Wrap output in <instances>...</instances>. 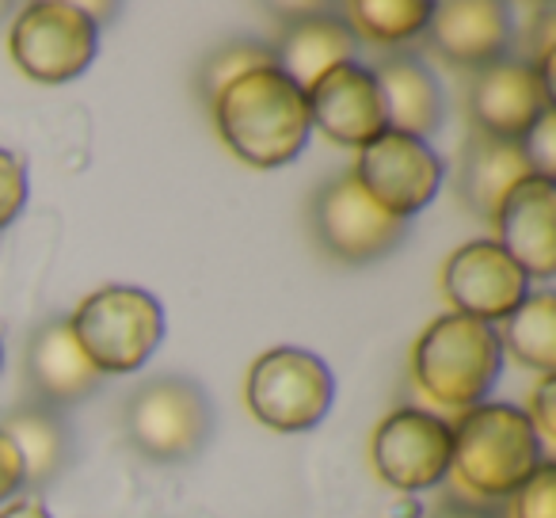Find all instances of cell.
I'll list each match as a JSON object with an SVG mask.
<instances>
[{"mask_svg":"<svg viewBox=\"0 0 556 518\" xmlns=\"http://www.w3.org/2000/svg\"><path fill=\"white\" fill-rule=\"evenodd\" d=\"M0 366H4V343H0Z\"/></svg>","mask_w":556,"mask_h":518,"instance_id":"obj_32","label":"cell"},{"mask_svg":"<svg viewBox=\"0 0 556 518\" xmlns=\"http://www.w3.org/2000/svg\"><path fill=\"white\" fill-rule=\"evenodd\" d=\"M503 370V343L492 325H480L472 317L431 320L419 332L412 348V378L416 386L442 408H477L488 389L500 381Z\"/></svg>","mask_w":556,"mask_h":518,"instance_id":"obj_3","label":"cell"},{"mask_svg":"<svg viewBox=\"0 0 556 518\" xmlns=\"http://www.w3.org/2000/svg\"><path fill=\"white\" fill-rule=\"evenodd\" d=\"M510 35L515 20L500 0H442L431 4L427 20V42L462 70H484L500 62L510 47Z\"/></svg>","mask_w":556,"mask_h":518,"instance_id":"obj_14","label":"cell"},{"mask_svg":"<svg viewBox=\"0 0 556 518\" xmlns=\"http://www.w3.org/2000/svg\"><path fill=\"white\" fill-rule=\"evenodd\" d=\"M386 103V126L408 138H431L442 123V92L431 70L412 54H389L370 70Z\"/></svg>","mask_w":556,"mask_h":518,"instance_id":"obj_18","label":"cell"},{"mask_svg":"<svg viewBox=\"0 0 556 518\" xmlns=\"http://www.w3.org/2000/svg\"><path fill=\"white\" fill-rule=\"evenodd\" d=\"M70 332L96 370L134 374L164 340V309L141 287H100L77 305Z\"/></svg>","mask_w":556,"mask_h":518,"instance_id":"obj_4","label":"cell"},{"mask_svg":"<svg viewBox=\"0 0 556 518\" xmlns=\"http://www.w3.org/2000/svg\"><path fill=\"white\" fill-rule=\"evenodd\" d=\"M442 172H446L442 156L427 141L386 130L370 146L358 149V164L351 176L386 214L408 222L434 199Z\"/></svg>","mask_w":556,"mask_h":518,"instance_id":"obj_9","label":"cell"},{"mask_svg":"<svg viewBox=\"0 0 556 518\" xmlns=\"http://www.w3.org/2000/svg\"><path fill=\"white\" fill-rule=\"evenodd\" d=\"M556 184L530 176L503 199L495 210V244L526 271V279H553L556 275Z\"/></svg>","mask_w":556,"mask_h":518,"instance_id":"obj_15","label":"cell"},{"mask_svg":"<svg viewBox=\"0 0 556 518\" xmlns=\"http://www.w3.org/2000/svg\"><path fill=\"white\" fill-rule=\"evenodd\" d=\"M374 469L396 492H427L450 472V424L424 408H396L374 431Z\"/></svg>","mask_w":556,"mask_h":518,"instance_id":"obj_11","label":"cell"},{"mask_svg":"<svg viewBox=\"0 0 556 518\" xmlns=\"http://www.w3.org/2000/svg\"><path fill=\"white\" fill-rule=\"evenodd\" d=\"M541 457V442L533 434L526 412L515 404H477L457 412L450 424V472L457 492L469 503L507 500L526 484Z\"/></svg>","mask_w":556,"mask_h":518,"instance_id":"obj_2","label":"cell"},{"mask_svg":"<svg viewBox=\"0 0 556 518\" xmlns=\"http://www.w3.org/2000/svg\"><path fill=\"white\" fill-rule=\"evenodd\" d=\"M507 518H556V465L548 457L507 495Z\"/></svg>","mask_w":556,"mask_h":518,"instance_id":"obj_24","label":"cell"},{"mask_svg":"<svg viewBox=\"0 0 556 518\" xmlns=\"http://www.w3.org/2000/svg\"><path fill=\"white\" fill-rule=\"evenodd\" d=\"M358 39L351 35V27L340 16H305L290 20L278 35L275 50V70H282L294 80L302 92H309L325 73H332L336 65L355 62Z\"/></svg>","mask_w":556,"mask_h":518,"instance_id":"obj_17","label":"cell"},{"mask_svg":"<svg viewBox=\"0 0 556 518\" xmlns=\"http://www.w3.org/2000/svg\"><path fill=\"white\" fill-rule=\"evenodd\" d=\"M442 294L457 317L495 325L530 298V279L495 240H472L457 248L442 267Z\"/></svg>","mask_w":556,"mask_h":518,"instance_id":"obj_10","label":"cell"},{"mask_svg":"<svg viewBox=\"0 0 556 518\" xmlns=\"http://www.w3.org/2000/svg\"><path fill=\"white\" fill-rule=\"evenodd\" d=\"M24 484H27V480H24V462H20V454H16V446L9 442V434L0 431V507H4V503H9Z\"/></svg>","mask_w":556,"mask_h":518,"instance_id":"obj_28","label":"cell"},{"mask_svg":"<svg viewBox=\"0 0 556 518\" xmlns=\"http://www.w3.org/2000/svg\"><path fill=\"white\" fill-rule=\"evenodd\" d=\"M0 431L9 434L20 462H24V480L47 484V480H54L62 472L65 457H70V431H65L62 416L50 404L31 401L4 412Z\"/></svg>","mask_w":556,"mask_h":518,"instance_id":"obj_20","label":"cell"},{"mask_svg":"<svg viewBox=\"0 0 556 518\" xmlns=\"http://www.w3.org/2000/svg\"><path fill=\"white\" fill-rule=\"evenodd\" d=\"M348 20L355 39H366L370 47H401L427 31L431 4L427 0H351Z\"/></svg>","mask_w":556,"mask_h":518,"instance_id":"obj_22","label":"cell"},{"mask_svg":"<svg viewBox=\"0 0 556 518\" xmlns=\"http://www.w3.org/2000/svg\"><path fill=\"white\" fill-rule=\"evenodd\" d=\"M309 103V123L336 146H370L374 138L389 130L386 103H381L378 80L366 65L348 62L317 80L305 92Z\"/></svg>","mask_w":556,"mask_h":518,"instance_id":"obj_13","label":"cell"},{"mask_svg":"<svg viewBox=\"0 0 556 518\" xmlns=\"http://www.w3.org/2000/svg\"><path fill=\"white\" fill-rule=\"evenodd\" d=\"M518 146H522V156L533 176L553 179L556 176V108L541 111V118L526 130V138L518 141Z\"/></svg>","mask_w":556,"mask_h":518,"instance_id":"obj_25","label":"cell"},{"mask_svg":"<svg viewBox=\"0 0 556 518\" xmlns=\"http://www.w3.org/2000/svg\"><path fill=\"white\" fill-rule=\"evenodd\" d=\"M222 141L252 168H282L309 141V103L282 70H252L210 100Z\"/></svg>","mask_w":556,"mask_h":518,"instance_id":"obj_1","label":"cell"},{"mask_svg":"<svg viewBox=\"0 0 556 518\" xmlns=\"http://www.w3.org/2000/svg\"><path fill=\"white\" fill-rule=\"evenodd\" d=\"M123 427L138 454L153 462H184L206 446L214 412L191 378H153L126 401Z\"/></svg>","mask_w":556,"mask_h":518,"instance_id":"obj_7","label":"cell"},{"mask_svg":"<svg viewBox=\"0 0 556 518\" xmlns=\"http://www.w3.org/2000/svg\"><path fill=\"white\" fill-rule=\"evenodd\" d=\"M0 16H9V4H0Z\"/></svg>","mask_w":556,"mask_h":518,"instance_id":"obj_31","label":"cell"},{"mask_svg":"<svg viewBox=\"0 0 556 518\" xmlns=\"http://www.w3.org/2000/svg\"><path fill=\"white\" fill-rule=\"evenodd\" d=\"M27 381L35 396L50 408L77 404L103 386V374L85 358L80 343L73 340L70 320H50L27 343Z\"/></svg>","mask_w":556,"mask_h":518,"instance_id":"obj_16","label":"cell"},{"mask_svg":"<svg viewBox=\"0 0 556 518\" xmlns=\"http://www.w3.org/2000/svg\"><path fill=\"white\" fill-rule=\"evenodd\" d=\"M313 232L320 248L340 264H374L389 255L408 232V222L386 214L351 172L328 179L313 199Z\"/></svg>","mask_w":556,"mask_h":518,"instance_id":"obj_8","label":"cell"},{"mask_svg":"<svg viewBox=\"0 0 556 518\" xmlns=\"http://www.w3.org/2000/svg\"><path fill=\"white\" fill-rule=\"evenodd\" d=\"M336 396L325 358L302 348H270L248 370L244 401L263 427L282 434L309 431L328 416Z\"/></svg>","mask_w":556,"mask_h":518,"instance_id":"obj_6","label":"cell"},{"mask_svg":"<svg viewBox=\"0 0 556 518\" xmlns=\"http://www.w3.org/2000/svg\"><path fill=\"white\" fill-rule=\"evenodd\" d=\"M553 108L545 96L533 62L500 58V62L477 70L469 85V115L472 130L500 141H522L526 130L541 118V111Z\"/></svg>","mask_w":556,"mask_h":518,"instance_id":"obj_12","label":"cell"},{"mask_svg":"<svg viewBox=\"0 0 556 518\" xmlns=\"http://www.w3.org/2000/svg\"><path fill=\"white\" fill-rule=\"evenodd\" d=\"M267 65H275V58H270V50L263 42H225L222 50H214L206 58V65L199 73V88L206 100H214L225 85H232V80L252 70H267Z\"/></svg>","mask_w":556,"mask_h":518,"instance_id":"obj_23","label":"cell"},{"mask_svg":"<svg viewBox=\"0 0 556 518\" xmlns=\"http://www.w3.org/2000/svg\"><path fill=\"white\" fill-rule=\"evenodd\" d=\"M503 351L518 358L522 366L545 374H556V298L548 290L530 294L507 320L500 336Z\"/></svg>","mask_w":556,"mask_h":518,"instance_id":"obj_21","label":"cell"},{"mask_svg":"<svg viewBox=\"0 0 556 518\" xmlns=\"http://www.w3.org/2000/svg\"><path fill=\"white\" fill-rule=\"evenodd\" d=\"M530 176L533 172L518 141H500L472 130V138L462 149V161H457V194L469 210L495 217L503 199Z\"/></svg>","mask_w":556,"mask_h":518,"instance_id":"obj_19","label":"cell"},{"mask_svg":"<svg viewBox=\"0 0 556 518\" xmlns=\"http://www.w3.org/2000/svg\"><path fill=\"white\" fill-rule=\"evenodd\" d=\"M27 206V168L16 153L0 149V229H9Z\"/></svg>","mask_w":556,"mask_h":518,"instance_id":"obj_26","label":"cell"},{"mask_svg":"<svg viewBox=\"0 0 556 518\" xmlns=\"http://www.w3.org/2000/svg\"><path fill=\"white\" fill-rule=\"evenodd\" d=\"M431 518H495L484 503H469V500H446L431 510Z\"/></svg>","mask_w":556,"mask_h":518,"instance_id":"obj_29","label":"cell"},{"mask_svg":"<svg viewBox=\"0 0 556 518\" xmlns=\"http://www.w3.org/2000/svg\"><path fill=\"white\" fill-rule=\"evenodd\" d=\"M0 518H50V510L39 500H16L0 510Z\"/></svg>","mask_w":556,"mask_h":518,"instance_id":"obj_30","label":"cell"},{"mask_svg":"<svg viewBox=\"0 0 556 518\" xmlns=\"http://www.w3.org/2000/svg\"><path fill=\"white\" fill-rule=\"evenodd\" d=\"M526 419H530V427H533V434H538L541 446H553L556 442V374H545V378L538 381Z\"/></svg>","mask_w":556,"mask_h":518,"instance_id":"obj_27","label":"cell"},{"mask_svg":"<svg viewBox=\"0 0 556 518\" xmlns=\"http://www.w3.org/2000/svg\"><path fill=\"white\" fill-rule=\"evenodd\" d=\"M100 50V27L85 12V4L70 0H39L20 9L12 20L9 54L16 70L35 85H70Z\"/></svg>","mask_w":556,"mask_h":518,"instance_id":"obj_5","label":"cell"}]
</instances>
